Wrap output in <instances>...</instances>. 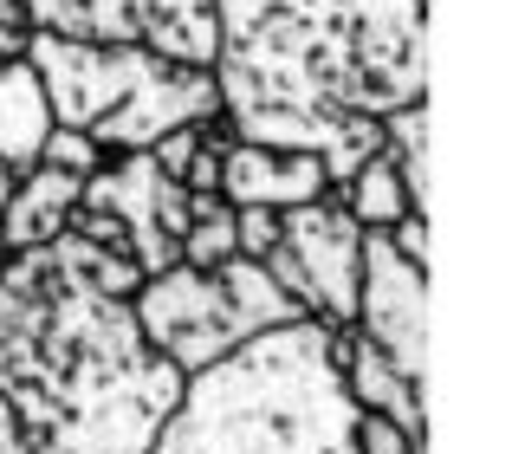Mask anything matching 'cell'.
I'll list each match as a JSON object with an SVG mask.
<instances>
[{
	"label": "cell",
	"mask_w": 512,
	"mask_h": 454,
	"mask_svg": "<svg viewBox=\"0 0 512 454\" xmlns=\"http://www.w3.org/2000/svg\"><path fill=\"white\" fill-rule=\"evenodd\" d=\"M130 312H137L143 344H150L156 357H169L182 377L221 364V357L247 338L234 305H227V292H221V273H195V266H182V260L143 279Z\"/></svg>",
	"instance_id": "obj_1"
},
{
	"label": "cell",
	"mask_w": 512,
	"mask_h": 454,
	"mask_svg": "<svg viewBox=\"0 0 512 454\" xmlns=\"http://www.w3.org/2000/svg\"><path fill=\"white\" fill-rule=\"evenodd\" d=\"M26 59H33L39 85H46L52 124H104L117 104L130 98L143 72H150L156 52L143 46H98V39H65V33H33L26 39Z\"/></svg>",
	"instance_id": "obj_2"
},
{
	"label": "cell",
	"mask_w": 512,
	"mask_h": 454,
	"mask_svg": "<svg viewBox=\"0 0 512 454\" xmlns=\"http://www.w3.org/2000/svg\"><path fill=\"white\" fill-rule=\"evenodd\" d=\"M279 240L305 273V318L318 325H350L357 312V260H363V227L344 215L338 195H318L305 208L279 215Z\"/></svg>",
	"instance_id": "obj_3"
},
{
	"label": "cell",
	"mask_w": 512,
	"mask_h": 454,
	"mask_svg": "<svg viewBox=\"0 0 512 454\" xmlns=\"http://www.w3.org/2000/svg\"><path fill=\"white\" fill-rule=\"evenodd\" d=\"M350 325L370 344H383L409 377H422L428 357V273L389 253L383 234H363V260H357V312Z\"/></svg>",
	"instance_id": "obj_4"
},
{
	"label": "cell",
	"mask_w": 512,
	"mask_h": 454,
	"mask_svg": "<svg viewBox=\"0 0 512 454\" xmlns=\"http://www.w3.org/2000/svg\"><path fill=\"white\" fill-rule=\"evenodd\" d=\"M221 195L234 208H305L331 195L318 150H273V143H227L221 150Z\"/></svg>",
	"instance_id": "obj_5"
},
{
	"label": "cell",
	"mask_w": 512,
	"mask_h": 454,
	"mask_svg": "<svg viewBox=\"0 0 512 454\" xmlns=\"http://www.w3.org/2000/svg\"><path fill=\"white\" fill-rule=\"evenodd\" d=\"M137 46L169 65H201L214 72L221 59V20L214 0H137Z\"/></svg>",
	"instance_id": "obj_6"
},
{
	"label": "cell",
	"mask_w": 512,
	"mask_h": 454,
	"mask_svg": "<svg viewBox=\"0 0 512 454\" xmlns=\"http://www.w3.org/2000/svg\"><path fill=\"white\" fill-rule=\"evenodd\" d=\"M78 182H85V176H65V169H46V163L26 169L20 189H13V202H7V215H0V240H7V253L46 247V240L65 227V215L78 208Z\"/></svg>",
	"instance_id": "obj_7"
},
{
	"label": "cell",
	"mask_w": 512,
	"mask_h": 454,
	"mask_svg": "<svg viewBox=\"0 0 512 454\" xmlns=\"http://www.w3.org/2000/svg\"><path fill=\"white\" fill-rule=\"evenodd\" d=\"M52 130V104H46V85H39L33 59H13L0 65V163L7 169H33L39 163V143H46Z\"/></svg>",
	"instance_id": "obj_8"
},
{
	"label": "cell",
	"mask_w": 512,
	"mask_h": 454,
	"mask_svg": "<svg viewBox=\"0 0 512 454\" xmlns=\"http://www.w3.org/2000/svg\"><path fill=\"white\" fill-rule=\"evenodd\" d=\"M331 195L344 202V215L357 221L363 234H383V227H389V221H402V215H428V208L415 202V189L402 182V169L389 163V156H370V163H363L350 182H338Z\"/></svg>",
	"instance_id": "obj_9"
},
{
	"label": "cell",
	"mask_w": 512,
	"mask_h": 454,
	"mask_svg": "<svg viewBox=\"0 0 512 454\" xmlns=\"http://www.w3.org/2000/svg\"><path fill=\"white\" fill-rule=\"evenodd\" d=\"M370 156H383V117H370V111H331L325 130H318V163H325L331 189L350 182Z\"/></svg>",
	"instance_id": "obj_10"
},
{
	"label": "cell",
	"mask_w": 512,
	"mask_h": 454,
	"mask_svg": "<svg viewBox=\"0 0 512 454\" xmlns=\"http://www.w3.org/2000/svg\"><path fill=\"white\" fill-rule=\"evenodd\" d=\"M227 260H234V202L214 208V215H195L182 227V266H195V273H221Z\"/></svg>",
	"instance_id": "obj_11"
},
{
	"label": "cell",
	"mask_w": 512,
	"mask_h": 454,
	"mask_svg": "<svg viewBox=\"0 0 512 454\" xmlns=\"http://www.w3.org/2000/svg\"><path fill=\"white\" fill-rule=\"evenodd\" d=\"M104 156H111V150H104L91 130H78V124H52L46 143H39V163H46V169H65V176H91Z\"/></svg>",
	"instance_id": "obj_12"
},
{
	"label": "cell",
	"mask_w": 512,
	"mask_h": 454,
	"mask_svg": "<svg viewBox=\"0 0 512 454\" xmlns=\"http://www.w3.org/2000/svg\"><path fill=\"white\" fill-rule=\"evenodd\" d=\"M350 454H422V448L409 442V429H402L396 416L357 409V416H350Z\"/></svg>",
	"instance_id": "obj_13"
},
{
	"label": "cell",
	"mask_w": 512,
	"mask_h": 454,
	"mask_svg": "<svg viewBox=\"0 0 512 454\" xmlns=\"http://www.w3.org/2000/svg\"><path fill=\"white\" fill-rule=\"evenodd\" d=\"M279 247V208H234V253L240 260H266Z\"/></svg>",
	"instance_id": "obj_14"
},
{
	"label": "cell",
	"mask_w": 512,
	"mask_h": 454,
	"mask_svg": "<svg viewBox=\"0 0 512 454\" xmlns=\"http://www.w3.org/2000/svg\"><path fill=\"white\" fill-rule=\"evenodd\" d=\"M195 150H201V124H169L163 137L150 143V163L163 169V176H182V169H188V156H195Z\"/></svg>",
	"instance_id": "obj_15"
},
{
	"label": "cell",
	"mask_w": 512,
	"mask_h": 454,
	"mask_svg": "<svg viewBox=\"0 0 512 454\" xmlns=\"http://www.w3.org/2000/svg\"><path fill=\"white\" fill-rule=\"evenodd\" d=\"M383 240H389V253H396V260H409V266H422V273H428V215H402V221H389V227H383Z\"/></svg>",
	"instance_id": "obj_16"
},
{
	"label": "cell",
	"mask_w": 512,
	"mask_h": 454,
	"mask_svg": "<svg viewBox=\"0 0 512 454\" xmlns=\"http://www.w3.org/2000/svg\"><path fill=\"white\" fill-rule=\"evenodd\" d=\"M26 39H33V33H20V26H7V20H0V65H13V59H20V52H26Z\"/></svg>",
	"instance_id": "obj_17"
},
{
	"label": "cell",
	"mask_w": 512,
	"mask_h": 454,
	"mask_svg": "<svg viewBox=\"0 0 512 454\" xmlns=\"http://www.w3.org/2000/svg\"><path fill=\"white\" fill-rule=\"evenodd\" d=\"M13 189H20V169H7V163H0V215H7V202H13Z\"/></svg>",
	"instance_id": "obj_18"
},
{
	"label": "cell",
	"mask_w": 512,
	"mask_h": 454,
	"mask_svg": "<svg viewBox=\"0 0 512 454\" xmlns=\"http://www.w3.org/2000/svg\"><path fill=\"white\" fill-rule=\"evenodd\" d=\"M0 266H7V240H0Z\"/></svg>",
	"instance_id": "obj_19"
}]
</instances>
